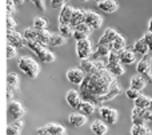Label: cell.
<instances>
[{"label": "cell", "mask_w": 152, "mask_h": 135, "mask_svg": "<svg viewBox=\"0 0 152 135\" xmlns=\"http://www.w3.org/2000/svg\"><path fill=\"white\" fill-rule=\"evenodd\" d=\"M5 5H7V15L12 16L16 11V5H15V0H5Z\"/></svg>", "instance_id": "40"}, {"label": "cell", "mask_w": 152, "mask_h": 135, "mask_svg": "<svg viewBox=\"0 0 152 135\" xmlns=\"http://www.w3.org/2000/svg\"><path fill=\"white\" fill-rule=\"evenodd\" d=\"M118 36V32L115 31L113 28H107L103 34V36L100 37L99 44H112V42L115 40V37Z\"/></svg>", "instance_id": "22"}, {"label": "cell", "mask_w": 152, "mask_h": 135, "mask_svg": "<svg viewBox=\"0 0 152 135\" xmlns=\"http://www.w3.org/2000/svg\"><path fill=\"white\" fill-rule=\"evenodd\" d=\"M37 135H51V134L45 130V127H40L37 128Z\"/></svg>", "instance_id": "46"}, {"label": "cell", "mask_w": 152, "mask_h": 135, "mask_svg": "<svg viewBox=\"0 0 152 135\" xmlns=\"http://www.w3.org/2000/svg\"><path fill=\"white\" fill-rule=\"evenodd\" d=\"M80 95L83 101L94 104H103L115 99L121 92V87L107 68H99L94 74H87L80 86Z\"/></svg>", "instance_id": "1"}, {"label": "cell", "mask_w": 152, "mask_h": 135, "mask_svg": "<svg viewBox=\"0 0 152 135\" xmlns=\"http://www.w3.org/2000/svg\"><path fill=\"white\" fill-rule=\"evenodd\" d=\"M16 55H18V48L15 45H12L11 43H7V59L11 60V59L16 58Z\"/></svg>", "instance_id": "38"}, {"label": "cell", "mask_w": 152, "mask_h": 135, "mask_svg": "<svg viewBox=\"0 0 152 135\" xmlns=\"http://www.w3.org/2000/svg\"><path fill=\"white\" fill-rule=\"evenodd\" d=\"M16 26H18V23L15 21V19L12 16L7 15V29H15Z\"/></svg>", "instance_id": "41"}, {"label": "cell", "mask_w": 152, "mask_h": 135, "mask_svg": "<svg viewBox=\"0 0 152 135\" xmlns=\"http://www.w3.org/2000/svg\"><path fill=\"white\" fill-rule=\"evenodd\" d=\"M19 84H20L19 76L16 74H12V72H10V74L7 75V87L11 88V90H12L13 92L16 94L19 91Z\"/></svg>", "instance_id": "28"}, {"label": "cell", "mask_w": 152, "mask_h": 135, "mask_svg": "<svg viewBox=\"0 0 152 135\" xmlns=\"http://www.w3.org/2000/svg\"><path fill=\"white\" fill-rule=\"evenodd\" d=\"M84 20H86V11L79 10V8L74 10V13H72V19H71V26L75 28L76 26H79V24L84 23Z\"/></svg>", "instance_id": "24"}, {"label": "cell", "mask_w": 152, "mask_h": 135, "mask_svg": "<svg viewBox=\"0 0 152 135\" xmlns=\"http://www.w3.org/2000/svg\"><path fill=\"white\" fill-rule=\"evenodd\" d=\"M150 109L152 110V99H151V103H150Z\"/></svg>", "instance_id": "50"}, {"label": "cell", "mask_w": 152, "mask_h": 135, "mask_svg": "<svg viewBox=\"0 0 152 135\" xmlns=\"http://www.w3.org/2000/svg\"><path fill=\"white\" fill-rule=\"evenodd\" d=\"M91 131L95 135H105L108 133V125L104 120H94L91 125Z\"/></svg>", "instance_id": "19"}, {"label": "cell", "mask_w": 152, "mask_h": 135, "mask_svg": "<svg viewBox=\"0 0 152 135\" xmlns=\"http://www.w3.org/2000/svg\"><path fill=\"white\" fill-rule=\"evenodd\" d=\"M95 110H96V104H94L92 102H88V101H83L80 104V107H79V111L81 112L83 115H92L95 112Z\"/></svg>", "instance_id": "29"}, {"label": "cell", "mask_w": 152, "mask_h": 135, "mask_svg": "<svg viewBox=\"0 0 152 135\" xmlns=\"http://www.w3.org/2000/svg\"><path fill=\"white\" fill-rule=\"evenodd\" d=\"M148 32H152V19H150V23H148Z\"/></svg>", "instance_id": "48"}, {"label": "cell", "mask_w": 152, "mask_h": 135, "mask_svg": "<svg viewBox=\"0 0 152 135\" xmlns=\"http://www.w3.org/2000/svg\"><path fill=\"white\" fill-rule=\"evenodd\" d=\"M27 47L31 51H34L36 54V56L44 63H51L55 62L56 56L52 51H50L45 45H43L42 43H39L37 40H27Z\"/></svg>", "instance_id": "3"}, {"label": "cell", "mask_w": 152, "mask_h": 135, "mask_svg": "<svg viewBox=\"0 0 152 135\" xmlns=\"http://www.w3.org/2000/svg\"><path fill=\"white\" fill-rule=\"evenodd\" d=\"M66 101L67 103L69 104V107L74 110H79L80 107L81 102H83V98L80 95V91H76V90H69L66 95Z\"/></svg>", "instance_id": "12"}, {"label": "cell", "mask_w": 152, "mask_h": 135, "mask_svg": "<svg viewBox=\"0 0 152 135\" xmlns=\"http://www.w3.org/2000/svg\"><path fill=\"white\" fill-rule=\"evenodd\" d=\"M47 20H45V18H40V16H37V18L34 19V23H32V27L36 29H45L47 28Z\"/></svg>", "instance_id": "37"}, {"label": "cell", "mask_w": 152, "mask_h": 135, "mask_svg": "<svg viewBox=\"0 0 152 135\" xmlns=\"http://www.w3.org/2000/svg\"><path fill=\"white\" fill-rule=\"evenodd\" d=\"M86 21L92 29H99L103 26V18L102 15L94 12V11H86Z\"/></svg>", "instance_id": "11"}, {"label": "cell", "mask_w": 152, "mask_h": 135, "mask_svg": "<svg viewBox=\"0 0 152 135\" xmlns=\"http://www.w3.org/2000/svg\"><path fill=\"white\" fill-rule=\"evenodd\" d=\"M80 68L83 70L87 75V74H94V72H96L97 70H99V67H97L96 62L92 60V59H84V60L80 62Z\"/></svg>", "instance_id": "20"}, {"label": "cell", "mask_w": 152, "mask_h": 135, "mask_svg": "<svg viewBox=\"0 0 152 135\" xmlns=\"http://www.w3.org/2000/svg\"><path fill=\"white\" fill-rule=\"evenodd\" d=\"M111 51H112V48H111L110 44H99V43H97V45L95 47L94 52H92L89 59H92V60H105L107 62L108 55L111 54Z\"/></svg>", "instance_id": "9"}, {"label": "cell", "mask_w": 152, "mask_h": 135, "mask_svg": "<svg viewBox=\"0 0 152 135\" xmlns=\"http://www.w3.org/2000/svg\"><path fill=\"white\" fill-rule=\"evenodd\" d=\"M150 103H151V99L148 98V96L143 95V94H140V96L135 101V107H139V109H148L150 107Z\"/></svg>", "instance_id": "34"}, {"label": "cell", "mask_w": 152, "mask_h": 135, "mask_svg": "<svg viewBox=\"0 0 152 135\" xmlns=\"http://www.w3.org/2000/svg\"><path fill=\"white\" fill-rule=\"evenodd\" d=\"M80 1H83V3H86V1H88V0H80Z\"/></svg>", "instance_id": "51"}, {"label": "cell", "mask_w": 152, "mask_h": 135, "mask_svg": "<svg viewBox=\"0 0 152 135\" xmlns=\"http://www.w3.org/2000/svg\"><path fill=\"white\" fill-rule=\"evenodd\" d=\"M15 95V92H13L11 88H8L7 87V99H8V102H11V99H12V96Z\"/></svg>", "instance_id": "47"}, {"label": "cell", "mask_w": 152, "mask_h": 135, "mask_svg": "<svg viewBox=\"0 0 152 135\" xmlns=\"http://www.w3.org/2000/svg\"><path fill=\"white\" fill-rule=\"evenodd\" d=\"M66 42H67V39L64 36H61L60 34H52L48 45L50 47H60V45L66 44Z\"/></svg>", "instance_id": "33"}, {"label": "cell", "mask_w": 152, "mask_h": 135, "mask_svg": "<svg viewBox=\"0 0 152 135\" xmlns=\"http://www.w3.org/2000/svg\"><path fill=\"white\" fill-rule=\"evenodd\" d=\"M8 115L12 120H20L26 115V109L18 101L8 102Z\"/></svg>", "instance_id": "7"}, {"label": "cell", "mask_w": 152, "mask_h": 135, "mask_svg": "<svg viewBox=\"0 0 152 135\" xmlns=\"http://www.w3.org/2000/svg\"><path fill=\"white\" fill-rule=\"evenodd\" d=\"M107 70L113 75V76H121L124 75V67L121 63H107Z\"/></svg>", "instance_id": "30"}, {"label": "cell", "mask_w": 152, "mask_h": 135, "mask_svg": "<svg viewBox=\"0 0 152 135\" xmlns=\"http://www.w3.org/2000/svg\"><path fill=\"white\" fill-rule=\"evenodd\" d=\"M126 95H127V98H128V99H132V101L135 102L140 96V91H137V90H135V88L129 87L128 90L126 91Z\"/></svg>", "instance_id": "39"}, {"label": "cell", "mask_w": 152, "mask_h": 135, "mask_svg": "<svg viewBox=\"0 0 152 135\" xmlns=\"http://www.w3.org/2000/svg\"><path fill=\"white\" fill-rule=\"evenodd\" d=\"M96 7L105 13H113L118 11V3L115 0H99L96 1Z\"/></svg>", "instance_id": "15"}, {"label": "cell", "mask_w": 152, "mask_h": 135, "mask_svg": "<svg viewBox=\"0 0 152 135\" xmlns=\"http://www.w3.org/2000/svg\"><path fill=\"white\" fill-rule=\"evenodd\" d=\"M111 48H112V51H116V52H120V51L126 50L127 43H126V39H124L123 35L118 34V36L115 37V40H113L112 44H111Z\"/></svg>", "instance_id": "27"}, {"label": "cell", "mask_w": 152, "mask_h": 135, "mask_svg": "<svg viewBox=\"0 0 152 135\" xmlns=\"http://www.w3.org/2000/svg\"><path fill=\"white\" fill-rule=\"evenodd\" d=\"M72 13H74V8L69 4H66L59 13V24H71Z\"/></svg>", "instance_id": "16"}, {"label": "cell", "mask_w": 152, "mask_h": 135, "mask_svg": "<svg viewBox=\"0 0 152 135\" xmlns=\"http://www.w3.org/2000/svg\"><path fill=\"white\" fill-rule=\"evenodd\" d=\"M119 54V59H120V63L123 66H129L134 62H136V52L132 50V47H127L126 50L120 51Z\"/></svg>", "instance_id": "13"}, {"label": "cell", "mask_w": 152, "mask_h": 135, "mask_svg": "<svg viewBox=\"0 0 152 135\" xmlns=\"http://www.w3.org/2000/svg\"><path fill=\"white\" fill-rule=\"evenodd\" d=\"M66 76H67V79H68L69 83L80 86L81 83H83V80L86 79V72H84L80 67H79V68H75L74 67V68H69L68 71H67Z\"/></svg>", "instance_id": "10"}, {"label": "cell", "mask_w": 152, "mask_h": 135, "mask_svg": "<svg viewBox=\"0 0 152 135\" xmlns=\"http://www.w3.org/2000/svg\"><path fill=\"white\" fill-rule=\"evenodd\" d=\"M74 29H75V31H74V39L76 40V42H77V40H83V39H86V37H88L89 34H91V31H92V28L86 23V21H84V23H81V24H79V26H76Z\"/></svg>", "instance_id": "14"}, {"label": "cell", "mask_w": 152, "mask_h": 135, "mask_svg": "<svg viewBox=\"0 0 152 135\" xmlns=\"http://www.w3.org/2000/svg\"><path fill=\"white\" fill-rule=\"evenodd\" d=\"M145 86H147V80H145L143 76H140L139 74L134 75V76L131 78V82H129V87L131 88H135V90H137V91H142L145 88Z\"/></svg>", "instance_id": "21"}, {"label": "cell", "mask_w": 152, "mask_h": 135, "mask_svg": "<svg viewBox=\"0 0 152 135\" xmlns=\"http://www.w3.org/2000/svg\"><path fill=\"white\" fill-rule=\"evenodd\" d=\"M67 4V0H51V5L53 8H63Z\"/></svg>", "instance_id": "42"}, {"label": "cell", "mask_w": 152, "mask_h": 135, "mask_svg": "<svg viewBox=\"0 0 152 135\" xmlns=\"http://www.w3.org/2000/svg\"><path fill=\"white\" fill-rule=\"evenodd\" d=\"M51 36H52V34L48 29H39V32H37V42L42 43L43 45H48Z\"/></svg>", "instance_id": "32"}, {"label": "cell", "mask_w": 152, "mask_h": 135, "mask_svg": "<svg viewBox=\"0 0 152 135\" xmlns=\"http://www.w3.org/2000/svg\"><path fill=\"white\" fill-rule=\"evenodd\" d=\"M23 120H13L12 123H10L7 127V135H20L21 130H23Z\"/></svg>", "instance_id": "25"}, {"label": "cell", "mask_w": 152, "mask_h": 135, "mask_svg": "<svg viewBox=\"0 0 152 135\" xmlns=\"http://www.w3.org/2000/svg\"><path fill=\"white\" fill-rule=\"evenodd\" d=\"M94 52L92 50V43L89 40V37H86L83 40H77L76 42V55L80 60H84V59H89Z\"/></svg>", "instance_id": "5"}, {"label": "cell", "mask_w": 152, "mask_h": 135, "mask_svg": "<svg viewBox=\"0 0 152 135\" xmlns=\"http://www.w3.org/2000/svg\"><path fill=\"white\" fill-rule=\"evenodd\" d=\"M148 133H150V130L145 125H134L131 128V135H148Z\"/></svg>", "instance_id": "35"}, {"label": "cell", "mask_w": 152, "mask_h": 135, "mask_svg": "<svg viewBox=\"0 0 152 135\" xmlns=\"http://www.w3.org/2000/svg\"><path fill=\"white\" fill-rule=\"evenodd\" d=\"M145 39V42L148 43V45H150V51L152 52V32H147V34H144V36H143Z\"/></svg>", "instance_id": "44"}, {"label": "cell", "mask_w": 152, "mask_h": 135, "mask_svg": "<svg viewBox=\"0 0 152 135\" xmlns=\"http://www.w3.org/2000/svg\"><path fill=\"white\" fill-rule=\"evenodd\" d=\"M132 50H134L136 54H140L142 56L148 55V54L151 52V51H150V45H148V43L145 42L144 37L136 40V42H135V44L132 45Z\"/></svg>", "instance_id": "17"}, {"label": "cell", "mask_w": 152, "mask_h": 135, "mask_svg": "<svg viewBox=\"0 0 152 135\" xmlns=\"http://www.w3.org/2000/svg\"><path fill=\"white\" fill-rule=\"evenodd\" d=\"M26 0H15V3H19V4H21V3H24Z\"/></svg>", "instance_id": "49"}, {"label": "cell", "mask_w": 152, "mask_h": 135, "mask_svg": "<svg viewBox=\"0 0 152 135\" xmlns=\"http://www.w3.org/2000/svg\"><path fill=\"white\" fill-rule=\"evenodd\" d=\"M151 62H152V56L148 54V55L142 56L139 62L136 64V71L140 76H143L147 83L152 84V72H151Z\"/></svg>", "instance_id": "4"}, {"label": "cell", "mask_w": 152, "mask_h": 135, "mask_svg": "<svg viewBox=\"0 0 152 135\" xmlns=\"http://www.w3.org/2000/svg\"><path fill=\"white\" fill-rule=\"evenodd\" d=\"M28 1H32L35 5L37 7L39 11H45V1L44 0H28Z\"/></svg>", "instance_id": "43"}, {"label": "cell", "mask_w": 152, "mask_h": 135, "mask_svg": "<svg viewBox=\"0 0 152 135\" xmlns=\"http://www.w3.org/2000/svg\"><path fill=\"white\" fill-rule=\"evenodd\" d=\"M37 32H39V29L34 28V27H28V28H26L23 35L27 40H37Z\"/></svg>", "instance_id": "36"}, {"label": "cell", "mask_w": 152, "mask_h": 135, "mask_svg": "<svg viewBox=\"0 0 152 135\" xmlns=\"http://www.w3.org/2000/svg\"><path fill=\"white\" fill-rule=\"evenodd\" d=\"M68 122L74 127H81V126H84L87 123V117L83 115L81 112H72L68 117Z\"/></svg>", "instance_id": "18"}, {"label": "cell", "mask_w": 152, "mask_h": 135, "mask_svg": "<svg viewBox=\"0 0 152 135\" xmlns=\"http://www.w3.org/2000/svg\"><path fill=\"white\" fill-rule=\"evenodd\" d=\"M99 114H100V118L102 120H104L108 126H112L118 122L119 119V114L115 109H111L108 106H100L99 109Z\"/></svg>", "instance_id": "6"}, {"label": "cell", "mask_w": 152, "mask_h": 135, "mask_svg": "<svg viewBox=\"0 0 152 135\" xmlns=\"http://www.w3.org/2000/svg\"><path fill=\"white\" fill-rule=\"evenodd\" d=\"M7 40L16 48L27 47V39L24 37V35H21L15 29H7Z\"/></svg>", "instance_id": "8"}, {"label": "cell", "mask_w": 152, "mask_h": 135, "mask_svg": "<svg viewBox=\"0 0 152 135\" xmlns=\"http://www.w3.org/2000/svg\"><path fill=\"white\" fill-rule=\"evenodd\" d=\"M144 118H145V120H150V122H152V110L150 109V107L144 110Z\"/></svg>", "instance_id": "45"}, {"label": "cell", "mask_w": 152, "mask_h": 135, "mask_svg": "<svg viewBox=\"0 0 152 135\" xmlns=\"http://www.w3.org/2000/svg\"><path fill=\"white\" fill-rule=\"evenodd\" d=\"M74 27L71 24H59V34L64 36L66 39L68 37H74Z\"/></svg>", "instance_id": "31"}, {"label": "cell", "mask_w": 152, "mask_h": 135, "mask_svg": "<svg viewBox=\"0 0 152 135\" xmlns=\"http://www.w3.org/2000/svg\"><path fill=\"white\" fill-rule=\"evenodd\" d=\"M44 127L51 135H66V128L60 123H48Z\"/></svg>", "instance_id": "26"}, {"label": "cell", "mask_w": 152, "mask_h": 135, "mask_svg": "<svg viewBox=\"0 0 152 135\" xmlns=\"http://www.w3.org/2000/svg\"><path fill=\"white\" fill-rule=\"evenodd\" d=\"M145 118H144V110L139 109V107H134L132 110V123L134 125H145Z\"/></svg>", "instance_id": "23"}, {"label": "cell", "mask_w": 152, "mask_h": 135, "mask_svg": "<svg viewBox=\"0 0 152 135\" xmlns=\"http://www.w3.org/2000/svg\"><path fill=\"white\" fill-rule=\"evenodd\" d=\"M18 67L26 76H28L29 79H36L37 75L40 72V66L35 59H32L31 56H21L18 60Z\"/></svg>", "instance_id": "2"}, {"label": "cell", "mask_w": 152, "mask_h": 135, "mask_svg": "<svg viewBox=\"0 0 152 135\" xmlns=\"http://www.w3.org/2000/svg\"><path fill=\"white\" fill-rule=\"evenodd\" d=\"M151 135H152V133H151Z\"/></svg>", "instance_id": "52"}]
</instances>
